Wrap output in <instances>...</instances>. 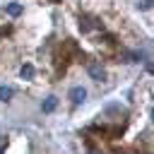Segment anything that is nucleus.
Segmentation results:
<instances>
[{
  "label": "nucleus",
  "instance_id": "obj_1",
  "mask_svg": "<svg viewBox=\"0 0 154 154\" xmlns=\"http://www.w3.org/2000/svg\"><path fill=\"white\" fill-rule=\"evenodd\" d=\"M70 99H72V103H82V101L87 99V91H84L82 87H72V91H70Z\"/></svg>",
  "mask_w": 154,
  "mask_h": 154
},
{
  "label": "nucleus",
  "instance_id": "obj_3",
  "mask_svg": "<svg viewBox=\"0 0 154 154\" xmlns=\"http://www.w3.org/2000/svg\"><path fill=\"white\" fill-rule=\"evenodd\" d=\"M55 106H58V99H55V96H51V99H46V103H43V111H46V113H51Z\"/></svg>",
  "mask_w": 154,
  "mask_h": 154
},
{
  "label": "nucleus",
  "instance_id": "obj_4",
  "mask_svg": "<svg viewBox=\"0 0 154 154\" xmlns=\"http://www.w3.org/2000/svg\"><path fill=\"white\" fill-rule=\"evenodd\" d=\"M10 96H12V89L10 87H0V101H10Z\"/></svg>",
  "mask_w": 154,
  "mask_h": 154
},
{
  "label": "nucleus",
  "instance_id": "obj_2",
  "mask_svg": "<svg viewBox=\"0 0 154 154\" xmlns=\"http://www.w3.org/2000/svg\"><path fill=\"white\" fill-rule=\"evenodd\" d=\"M89 75L94 79H103V67L101 65H89Z\"/></svg>",
  "mask_w": 154,
  "mask_h": 154
},
{
  "label": "nucleus",
  "instance_id": "obj_7",
  "mask_svg": "<svg viewBox=\"0 0 154 154\" xmlns=\"http://www.w3.org/2000/svg\"><path fill=\"white\" fill-rule=\"evenodd\" d=\"M140 7H142V10H147V7H152V0H142V2H140Z\"/></svg>",
  "mask_w": 154,
  "mask_h": 154
},
{
  "label": "nucleus",
  "instance_id": "obj_5",
  "mask_svg": "<svg viewBox=\"0 0 154 154\" xmlns=\"http://www.w3.org/2000/svg\"><path fill=\"white\" fill-rule=\"evenodd\" d=\"M7 14H12V17L22 14V5H7Z\"/></svg>",
  "mask_w": 154,
  "mask_h": 154
},
{
  "label": "nucleus",
  "instance_id": "obj_6",
  "mask_svg": "<svg viewBox=\"0 0 154 154\" xmlns=\"http://www.w3.org/2000/svg\"><path fill=\"white\" fill-rule=\"evenodd\" d=\"M22 77H34V67L31 65H24L22 67Z\"/></svg>",
  "mask_w": 154,
  "mask_h": 154
}]
</instances>
